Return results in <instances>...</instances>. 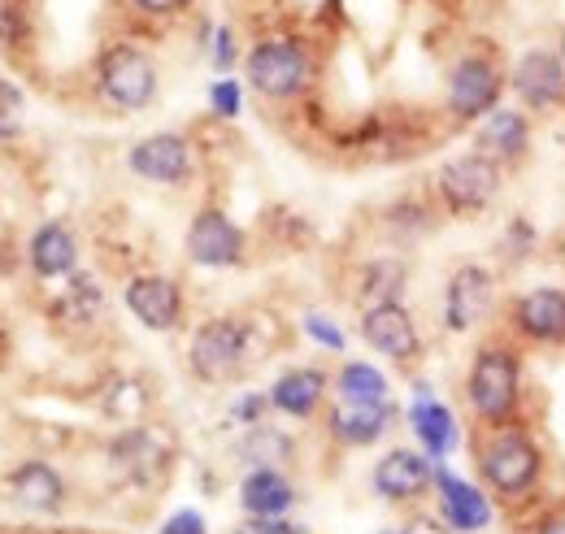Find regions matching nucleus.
<instances>
[{"label": "nucleus", "instance_id": "obj_1", "mask_svg": "<svg viewBox=\"0 0 565 534\" xmlns=\"http://www.w3.org/2000/svg\"><path fill=\"white\" fill-rule=\"evenodd\" d=\"M475 466H479L483 491L492 500H500V504H522L544 482V448H540V439L522 421L488 426L483 439H479Z\"/></svg>", "mask_w": 565, "mask_h": 534}, {"label": "nucleus", "instance_id": "obj_2", "mask_svg": "<svg viewBox=\"0 0 565 534\" xmlns=\"http://www.w3.org/2000/svg\"><path fill=\"white\" fill-rule=\"evenodd\" d=\"M522 348L513 339H492L475 352L466 374V404L483 426H509L522 413Z\"/></svg>", "mask_w": 565, "mask_h": 534}, {"label": "nucleus", "instance_id": "obj_3", "mask_svg": "<svg viewBox=\"0 0 565 534\" xmlns=\"http://www.w3.org/2000/svg\"><path fill=\"white\" fill-rule=\"evenodd\" d=\"M253 327L239 322V318H210L201 322L192 334V348H188V361H192V374L210 387H222L231 378H239L248 365H253Z\"/></svg>", "mask_w": 565, "mask_h": 534}, {"label": "nucleus", "instance_id": "obj_4", "mask_svg": "<svg viewBox=\"0 0 565 534\" xmlns=\"http://www.w3.org/2000/svg\"><path fill=\"white\" fill-rule=\"evenodd\" d=\"M500 183H504V170L488 161L483 152H461V157H448L435 174V196L439 204L452 213V217H470V213H483L488 204L500 196Z\"/></svg>", "mask_w": 565, "mask_h": 534}, {"label": "nucleus", "instance_id": "obj_5", "mask_svg": "<svg viewBox=\"0 0 565 534\" xmlns=\"http://www.w3.org/2000/svg\"><path fill=\"white\" fill-rule=\"evenodd\" d=\"M509 87V74L495 66L488 53H466L448 70V87H444V105L457 122H483L492 109H500V96Z\"/></svg>", "mask_w": 565, "mask_h": 534}, {"label": "nucleus", "instance_id": "obj_6", "mask_svg": "<svg viewBox=\"0 0 565 534\" xmlns=\"http://www.w3.org/2000/svg\"><path fill=\"white\" fill-rule=\"evenodd\" d=\"M244 70H248V83L257 87V96H266V100L300 96L309 87V74H313L309 53H305L300 40H262V44H253Z\"/></svg>", "mask_w": 565, "mask_h": 534}, {"label": "nucleus", "instance_id": "obj_7", "mask_svg": "<svg viewBox=\"0 0 565 534\" xmlns=\"http://www.w3.org/2000/svg\"><path fill=\"white\" fill-rule=\"evenodd\" d=\"M96 83H100V96L114 109L136 114L143 105H152V96H157V66H152V57L143 49H136V44H114L100 57Z\"/></svg>", "mask_w": 565, "mask_h": 534}, {"label": "nucleus", "instance_id": "obj_8", "mask_svg": "<svg viewBox=\"0 0 565 534\" xmlns=\"http://www.w3.org/2000/svg\"><path fill=\"white\" fill-rule=\"evenodd\" d=\"M495 305V274L479 261H466L448 274L444 287V331L448 334H470L475 327L488 322Z\"/></svg>", "mask_w": 565, "mask_h": 534}, {"label": "nucleus", "instance_id": "obj_9", "mask_svg": "<svg viewBox=\"0 0 565 534\" xmlns=\"http://www.w3.org/2000/svg\"><path fill=\"white\" fill-rule=\"evenodd\" d=\"M509 92L531 114H553L565 105V62L553 49H526L509 70Z\"/></svg>", "mask_w": 565, "mask_h": 534}, {"label": "nucleus", "instance_id": "obj_10", "mask_svg": "<svg viewBox=\"0 0 565 534\" xmlns=\"http://www.w3.org/2000/svg\"><path fill=\"white\" fill-rule=\"evenodd\" d=\"M513 339L535 348H565V287H531L513 300Z\"/></svg>", "mask_w": 565, "mask_h": 534}, {"label": "nucleus", "instance_id": "obj_11", "mask_svg": "<svg viewBox=\"0 0 565 534\" xmlns=\"http://www.w3.org/2000/svg\"><path fill=\"white\" fill-rule=\"evenodd\" d=\"M170 457H174L170 439L161 430H152V426H131V430H122L109 444V466H114V473L122 482H136V487L157 482L166 473V466H170Z\"/></svg>", "mask_w": 565, "mask_h": 534}, {"label": "nucleus", "instance_id": "obj_12", "mask_svg": "<svg viewBox=\"0 0 565 534\" xmlns=\"http://www.w3.org/2000/svg\"><path fill=\"white\" fill-rule=\"evenodd\" d=\"M435 495H439V517L457 534H479L492 526V495L448 466H435Z\"/></svg>", "mask_w": 565, "mask_h": 534}, {"label": "nucleus", "instance_id": "obj_13", "mask_svg": "<svg viewBox=\"0 0 565 534\" xmlns=\"http://www.w3.org/2000/svg\"><path fill=\"white\" fill-rule=\"evenodd\" d=\"M188 257L205 269L239 266L244 261V231L222 209H201L188 226Z\"/></svg>", "mask_w": 565, "mask_h": 534}, {"label": "nucleus", "instance_id": "obj_14", "mask_svg": "<svg viewBox=\"0 0 565 534\" xmlns=\"http://www.w3.org/2000/svg\"><path fill=\"white\" fill-rule=\"evenodd\" d=\"M361 339L383 352L387 361H418L423 352V334H418V322L405 305H370L361 313Z\"/></svg>", "mask_w": 565, "mask_h": 534}, {"label": "nucleus", "instance_id": "obj_15", "mask_svg": "<svg viewBox=\"0 0 565 534\" xmlns=\"http://www.w3.org/2000/svg\"><path fill=\"white\" fill-rule=\"evenodd\" d=\"M122 300L136 313V322L148 331H174L179 318H183V291L166 274H136L122 287Z\"/></svg>", "mask_w": 565, "mask_h": 534}, {"label": "nucleus", "instance_id": "obj_16", "mask_svg": "<svg viewBox=\"0 0 565 534\" xmlns=\"http://www.w3.org/2000/svg\"><path fill=\"white\" fill-rule=\"evenodd\" d=\"M475 152H483L500 170L526 161V152H531V118H526V109L500 105L483 122H475Z\"/></svg>", "mask_w": 565, "mask_h": 534}, {"label": "nucleus", "instance_id": "obj_17", "mask_svg": "<svg viewBox=\"0 0 565 534\" xmlns=\"http://www.w3.org/2000/svg\"><path fill=\"white\" fill-rule=\"evenodd\" d=\"M374 491L392 504H405V500H418L426 487H435V461L426 452H414V448H392L374 473H370Z\"/></svg>", "mask_w": 565, "mask_h": 534}, {"label": "nucleus", "instance_id": "obj_18", "mask_svg": "<svg viewBox=\"0 0 565 534\" xmlns=\"http://www.w3.org/2000/svg\"><path fill=\"white\" fill-rule=\"evenodd\" d=\"M131 170L140 174L143 183H183L192 174V143L183 135L174 131H161V135H148L131 148Z\"/></svg>", "mask_w": 565, "mask_h": 534}, {"label": "nucleus", "instance_id": "obj_19", "mask_svg": "<svg viewBox=\"0 0 565 534\" xmlns=\"http://www.w3.org/2000/svg\"><path fill=\"white\" fill-rule=\"evenodd\" d=\"M405 417H409V430L418 435V444H423V452L430 461H444V457H452L461 448V421H457V413L444 400H435L426 387H418V396H414Z\"/></svg>", "mask_w": 565, "mask_h": 534}, {"label": "nucleus", "instance_id": "obj_20", "mask_svg": "<svg viewBox=\"0 0 565 534\" xmlns=\"http://www.w3.org/2000/svg\"><path fill=\"white\" fill-rule=\"evenodd\" d=\"M396 421V404L383 400V404H349V400H335L331 408V435L349 448H370L379 444Z\"/></svg>", "mask_w": 565, "mask_h": 534}, {"label": "nucleus", "instance_id": "obj_21", "mask_svg": "<svg viewBox=\"0 0 565 534\" xmlns=\"http://www.w3.org/2000/svg\"><path fill=\"white\" fill-rule=\"evenodd\" d=\"M9 500L18 504V509H31V513H57L62 509V500H66V482H62V473L53 466H44V461H26V466H18L9 473Z\"/></svg>", "mask_w": 565, "mask_h": 534}, {"label": "nucleus", "instance_id": "obj_22", "mask_svg": "<svg viewBox=\"0 0 565 534\" xmlns=\"http://www.w3.org/2000/svg\"><path fill=\"white\" fill-rule=\"evenodd\" d=\"M327 400V374L313 365H296L279 374V383L270 387V408H279L287 417H313Z\"/></svg>", "mask_w": 565, "mask_h": 534}, {"label": "nucleus", "instance_id": "obj_23", "mask_svg": "<svg viewBox=\"0 0 565 534\" xmlns=\"http://www.w3.org/2000/svg\"><path fill=\"white\" fill-rule=\"evenodd\" d=\"M239 504L248 517H282L296 504V487L282 469H248L239 482Z\"/></svg>", "mask_w": 565, "mask_h": 534}, {"label": "nucleus", "instance_id": "obj_24", "mask_svg": "<svg viewBox=\"0 0 565 534\" xmlns=\"http://www.w3.org/2000/svg\"><path fill=\"white\" fill-rule=\"evenodd\" d=\"M31 266H35L40 278H66V274H74V266H78V244H74V235L62 222H49V226L35 231V239H31Z\"/></svg>", "mask_w": 565, "mask_h": 534}, {"label": "nucleus", "instance_id": "obj_25", "mask_svg": "<svg viewBox=\"0 0 565 534\" xmlns=\"http://www.w3.org/2000/svg\"><path fill=\"white\" fill-rule=\"evenodd\" d=\"M335 400L383 404V400H392V387H387L383 370H374L370 361H349V365L335 374Z\"/></svg>", "mask_w": 565, "mask_h": 534}, {"label": "nucleus", "instance_id": "obj_26", "mask_svg": "<svg viewBox=\"0 0 565 534\" xmlns=\"http://www.w3.org/2000/svg\"><path fill=\"white\" fill-rule=\"evenodd\" d=\"M244 457L257 469H275L282 457H291V439H287L282 430H275V426H248Z\"/></svg>", "mask_w": 565, "mask_h": 534}, {"label": "nucleus", "instance_id": "obj_27", "mask_svg": "<svg viewBox=\"0 0 565 534\" xmlns=\"http://www.w3.org/2000/svg\"><path fill=\"white\" fill-rule=\"evenodd\" d=\"M401 287H405V266L401 261H374V266L365 269V296H370V305H401Z\"/></svg>", "mask_w": 565, "mask_h": 534}, {"label": "nucleus", "instance_id": "obj_28", "mask_svg": "<svg viewBox=\"0 0 565 534\" xmlns=\"http://www.w3.org/2000/svg\"><path fill=\"white\" fill-rule=\"evenodd\" d=\"M22 109H26L22 92L0 78V139H13V135L22 131Z\"/></svg>", "mask_w": 565, "mask_h": 534}, {"label": "nucleus", "instance_id": "obj_29", "mask_svg": "<svg viewBox=\"0 0 565 534\" xmlns=\"http://www.w3.org/2000/svg\"><path fill=\"white\" fill-rule=\"evenodd\" d=\"M210 105H213V114H217V118H226V122H231V118H239V109H244V92H239V83L222 74V78L210 87Z\"/></svg>", "mask_w": 565, "mask_h": 534}, {"label": "nucleus", "instance_id": "obj_30", "mask_svg": "<svg viewBox=\"0 0 565 534\" xmlns=\"http://www.w3.org/2000/svg\"><path fill=\"white\" fill-rule=\"evenodd\" d=\"M300 327H305V334H309L313 343H322V348H331V352H344V331H340L327 313H305Z\"/></svg>", "mask_w": 565, "mask_h": 534}, {"label": "nucleus", "instance_id": "obj_31", "mask_svg": "<svg viewBox=\"0 0 565 534\" xmlns=\"http://www.w3.org/2000/svg\"><path fill=\"white\" fill-rule=\"evenodd\" d=\"M500 244H504V253H509L513 261H522V257L531 253V244H535V231H531V222H526V217H513Z\"/></svg>", "mask_w": 565, "mask_h": 534}, {"label": "nucleus", "instance_id": "obj_32", "mask_svg": "<svg viewBox=\"0 0 565 534\" xmlns=\"http://www.w3.org/2000/svg\"><path fill=\"white\" fill-rule=\"evenodd\" d=\"M157 534H210V526H205V517H201L196 509H179L174 517L161 522V531Z\"/></svg>", "mask_w": 565, "mask_h": 534}, {"label": "nucleus", "instance_id": "obj_33", "mask_svg": "<svg viewBox=\"0 0 565 534\" xmlns=\"http://www.w3.org/2000/svg\"><path fill=\"white\" fill-rule=\"evenodd\" d=\"M231 66H235V31L231 26H217L213 31V70L226 74Z\"/></svg>", "mask_w": 565, "mask_h": 534}, {"label": "nucleus", "instance_id": "obj_34", "mask_svg": "<svg viewBox=\"0 0 565 534\" xmlns=\"http://www.w3.org/2000/svg\"><path fill=\"white\" fill-rule=\"evenodd\" d=\"M266 408H270V396H244V400L231 408V417L244 421V426H262V413Z\"/></svg>", "mask_w": 565, "mask_h": 534}, {"label": "nucleus", "instance_id": "obj_35", "mask_svg": "<svg viewBox=\"0 0 565 534\" xmlns=\"http://www.w3.org/2000/svg\"><path fill=\"white\" fill-rule=\"evenodd\" d=\"M235 534H296V531L287 522H279V517H244L235 526Z\"/></svg>", "mask_w": 565, "mask_h": 534}, {"label": "nucleus", "instance_id": "obj_36", "mask_svg": "<svg viewBox=\"0 0 565 534\" xmlns=\"http://www.w3.org/2000/svg\"><path fill=\"white\" fill-rule=\"evenodd\" d=\"M140 13H152V18H170V13H179L188 0H131Z\"/></svg>", "mask_w": 565, "mask_h": 534}, {"label": "nucleus", "instance_id": "obj_37", "mask_svg": "<svg viewBox=\"0 0 565 534\" xmlns=\"http://www.w3.org/2000/svg\"><path fill=\"white\" fill-rule=\"evenodd\" d=\"M531 534H565V504L553 509V513H544V517L531 526Z\"/></svg>", "mask_w": 565, "mask_h": 534}, {"label": "nucleus", "instance_id": "obj_38", "mask_svg": "<svg viewBox=\"0 0 565 534\" xmlns=\"http://www.w3.org/2000/svg\"><path fill=\"white\" fill-rule=\"evenodd\" d=\"M557 53H562V62H565V31H562V44H557Z\"/></svg>", "mask_w": 565, "mask_h": 534}, {"label": "nucleus", "instance_id": "obj_39", "mask_svg": "<svg viewBox=\"0 0 565 534\" xmlns=\"http://www.w3.org/2000/svg\"><path fill=\"white\" fill-rule=\"evenodd\" d=\"M383 534H418V531H383Z\"/></svg>", "mask_w": 565, "mask_h": 534}]
</instances>
